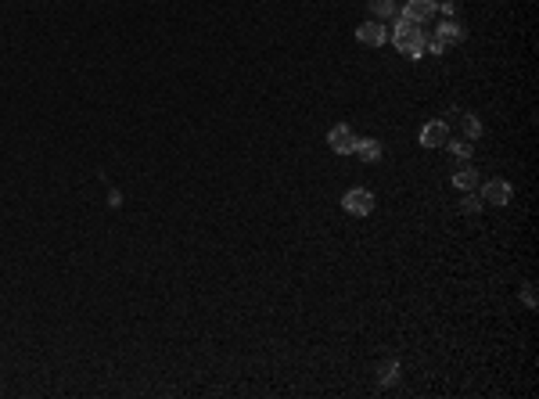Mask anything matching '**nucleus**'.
Instances as JSON below:
<instances>
[{
  "label": "nucleus",
  "instance_id": "nucleus-1",
  "mask_svg": "<svg viewBox=\"0 0 539 399\" xmlns=\"http://www.w3.org/2000/svg\"><path fill=\"white\" fill-rule=\"evenodd\" d=\"M421 22L406 18V15H396V26H392V43L399 54H406V58H421L424 54V33L417 29Z\"/></svg>",
  "mask_w": 539,
  "mask_h": 399
},
{
  "label": "nucleus",
  "instance_id": "nucleus-2",
  "mask_svg": "<svg viewBox=\"0 0 539 399\" xmlns=\"http://www.w3.org/2000/svg\"><path fill=\"white\" fill-rule=\"evenodd\" d=\"M342 205H345V212H352V216H370V212H374V195H370L367 187H352V191H345Z\"/></svg>",
  "mask_w": 539,
  "mask_h": 399
},
{
  "label": "nucleus",
  "instance_id": "nucleus-3",
  "mask_svg": "<svg viewBox=\"0 0 539 399\" xmlns=\"http://www.w3.org/2000/svg\"><path fill=\"white\" fill-rule=\"evenodd\" d=\"M328 144H331V151H335V155H349V151L356 148V137H352V130H349L345 123H338V126H331Z\"/></svg>",
  "mask_w": 539,
  "mask_h": 399
},
{
  "label": "nucleus",
  "instance_id": "nucleus-4",
  "mask_svg": "<svg viewBox=\"0 0 539 399\" xmlns=\"http://www.w3.org/2000/svg\"><path fill=\"white\" fill-rule=\"evenodd\" d=\"M482 198L489 202V205H507L511 198H514V187L507 184V180H489L482 187Z\"/></svg>",
  "mask_w": 539,
  "mask_h": 399
},
{
  "label": "nucleus",
  "instance_id": "nucleus-5",
  "mask_svg": "<svg viewBox=\"0 0 539 399\" xmlns=\"http://www.w3.org/2000/svg\"><path fill=\"white\" fill-rule=\"evenodd\" d=\"M356 40H360V43H367V47H382V43L389 40V33H385V26H382V22L374 18V22H363V26L356 29Z\"/></svg>",
  "mask_w": 539,
  "mask_h": 399
},
{
  "label": "nucleus",
  "instance_id": "nucleus-6",
  "mask_svg": "<svg viewBox=\"0 0 539 399\" xmlns=\"http://www.w3.org/2000/svg\"><path fill=\"white\" fill-rule=\"evenodd\" d=\"M435 11H439L435 0H406V8H403V15L413 18V22H428Z\"/></svg>",
  "mask_w": 539,
  "mask_h": 399
},
{
  "label": "nucleus",
  "instance_id": "nucleus-7",
  "mask_svg": "<svg viewBox=\"0 0 539 399\" xmlns=\"http://www.w3.org/2000/svg\"><path fill=\"white\" fill-rule=\"evenodd\" d=\"M421 144H424V148H443V144H450L446 123H428V126L421 130Z\"/></svg>",
  "mask_w": 539,
  "mask_h": 399
},
{
  "label": "nucleus",
  "instance_id": "nucleus-8",
  "mask_svg": "<svg viewBox=\"0 0 539 399\" xmlns=\"http://www.w3.org/2000/svg\"><path fill=\"white\" fill-rule=\"evenodd\" d=\"M363 162H377V158H382V144H377L374 137H367V141H356V148H352Z\"/></svg>",
  "mask_w": 539,
  "mask_h": 399
},
{
  "label": "nucleus",
  "instance_id": "nucleus-9",
  "mask_svg": "<svg viewBox=\"0 0 539 399\" xmlns=\"http://www.w3.org/2000/svg\"><path fill=\"white\" fill-rule=\"evenodd\" d=\"M453 184L464 187V191H471V187L478 184V169H474V165H460L457 173H453Z\"/></svg>",
  "mask_w": 539,
  "mask_h": 399
},
{
  "label": "nucleus",
  "instance_id": "nucleus-10",
  "mask_svg": "<svg viewBox=\"0 0 539 399\" xmlns=\"http://www.w3.org/2000/svg\"><path fill=\"white\" fill-rule=\"evenodd\" d=\"M435 36H439L443 43H453V40H464L467 33H464V26H457V22H443V26L435 29Z\"/></svg>",
  "mask_w": 539,
  "mask_h": 399
},
{
  "label": "nucleus",
  "instance_id": "nucleus-11",
  "mask_svg": "<svg viewBox=\"0 0 539 399\" xmlns=\"http://www.w3.org/2000/svg\"><path fill=\"white\" fill-rule=\"evenodd\" d=\"M370 15H374V18H392V15H396V4H392V0H370Z\"/></svg>",
  "mask_w": 539,
  "mask_h": 399
},
{
  "label": "nucleus",
  "instance_id": "nucleus-12",
  "mask_svg": "<svg viewBox=\"0 0 539 399\" xmlns=\"http://www.w3.org/2000/svg\"><path fill=\"white\" fill-rule=\"evenodd\" d=\"M396 374H399V364H396V360H389V364L377 367V381H382V385H392Z\"/></svg>",
  "mask_w": 539,
  "mask_h": 399
},
{
  "label": "nucleus",
  "instance_id": "nucleus-13",
  "mask_svg": "<svg viewBox=\"0 0 539 399\" xmlns=\"http://www.w3.org/2000/svg\"><path fill=\"white\" fill-rule=\"evenodd\" d=\"M450 151H453L457 158H471V141H453Z\"/></svg>",
  "mask_w": 539,
  "mask_h": 399
},
{
  "label": "nucleus",
  "instance_id": "nucleus-14",
  "mask_svg": "<svg viewBox=\"0 0 539 399\" xmlns=\"http://www.w3.org/2000/svg\"><path fill=\"white\" fill-rule=\"evenodd\" d=\"M424 50H431V54H443V50H446V43H443L439 36H431V40H424Z\"/></svg>",
  "mask_w": 539,
  "mask_h": 399
},
{
  "label": "nucleus",
  "instance_id": "nucleus-15",
  "mask_svg": "<svg viewBox=\"0 0 539 399\" xmlns=\"http://www.w3.org/2000/svg\"><path fill=\"white\" fill-rule=\"evenodd\" d=\"M464 123H467V137H471V141H474V137H478V133H482V126H478V119H474V116H467V119H464Z\"/></svg>",
  "mask_w": 539,
  "mask_h": 399
},
{
  "label": "nucleus",
  "instance_id": "nucleus-16",
  "mask_svg": "<svg viewBox=\"0 0 539 399\" xmlns=\"http://www.w3.org/2000/svg\"><path fill=\"white\" fill-rule=\"evenodd\" d=\"M478 209H482V205H478V198H464V212H467V216H474Z\"/></svg>",
  "mask_w": 539,
  "mask_h": 399
},
{
  "label": "nucleus",
  "instance_id": "nucleus-17",
  "mask_svg": "<svg viewBox=\"0 0 539 399\" xmlns=\"http://www.w3.org/2000/svg\"><path fill=\"white\" fill-rule=\"evenodd\" d=\"M521 295H525V302H528V306H535V288H532V284H525V292H521Z\"/></svg>",
  "mask_w": 539,
  "mask_h": 399
}]
</instances>
